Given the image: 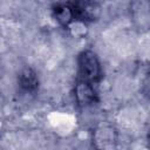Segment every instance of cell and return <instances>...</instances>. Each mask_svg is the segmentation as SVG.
<instances>
[{"mask_svg":"<svg viewBox=\"0 0 150 150\" xmlns=\"http://www.w3.org/2000/svg\"><path fill=\"white\" fill-rule=\"evenodd\" d=\"M77 63H79V73L81 81L91 84L100 81L102 76V69L98 57L93 50L87 49L81 52L77 59Z\"/></svg>","mask_w":150,"mask_h":150,"instance_id":"1","label":"cell"},{"mask_svg":"<svg viewBox=\"0 0 150 150\" xmlns=\"http://www.w3.org/2000/svg\"><path fill=\"white\" fill-rule=\"evenodd\" d=\"M74 14V21L77 22H88L94 21L100 16V5L90 1H77L70 2Z\"/></svg>","mask_w":150,"mask_h":150,"instance_id":"3","label":"cell"},{"mask_svg":"<svg viewBox=\"0 0 150 150\" xmlns=\"http://www.w3.org/2000/svg\"><path fill=\"white\" fill-rule=\"evenodd\" d=\"M75 100L81 107H87L95 103L97 100V94L94 86L80 80L75 86Z\"/></svg>","mask_w":150,"mask_h":150,"instance_id":"4","label":"cell"},{"mask_svg":"<svg viewBox=\"0 0 150 150\" xmlns=\"http://www.w3.org/2000/svg\"><path fill=\"white\" fill-rule=\"evenodd\" d=\"M93 145L96 150H115L117 145L116 128L109 122H101L93 131Z\"/></svg>","mask_w":150,"mask_h":150,"instance_id":"2","label":"cell"},{"mask_svg":"<svg viewBox=\"0 0 150 150\" xmlns=\"http://www.w3.org/2000/svg\"><path fill=\"white\" fill-rule=\"evenodd\" d=\"M18 81H19L20 88L22 90L27 91V93H34L39 88V79H38V75L29 67H26V68H23L20 71Z\"/></svg>","mask_w":150,"mask_h":150,"instance_id":"6","label":"cell"},{"mask_svg":"<svg viewBox=\"0 0 150 150\" xmlns=\"http://www.w3.org/2000/svg\"><path fill=\"white\" fill-rule=\"evenodd\" d=\"M52 12L56 21L66 28L69 27L70 23L74 21V14L70 2H59L53 6Z\"/></svg>","mask_w":150,"mask_h":150,"instance_id":"5","label":"cell"}]
</instances>
